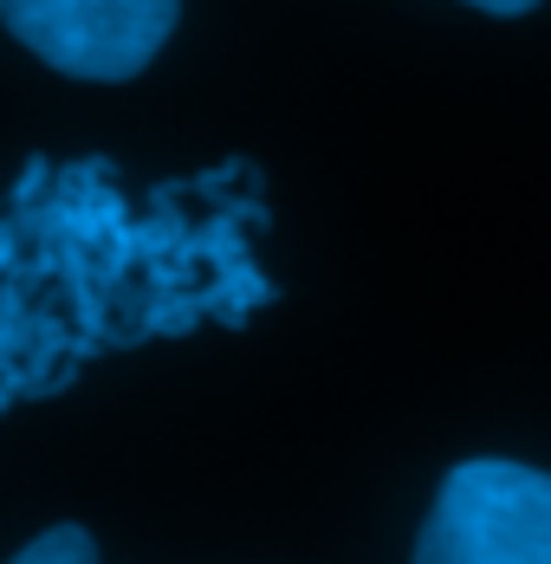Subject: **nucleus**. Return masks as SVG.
<instances>
[{"mask_svg": "<svg viewBox=\"0 0 551 564\" xmlns=\"http://www.w3.org/2000/svg\"><path fill=\"white\" fill-rule=\"evenodd\" d=\"M409 564H551V474L499 454L447 467Z\"/></svg>", "mask_w": 551, "mask_h": 564, "instance_id": "f257e3e1", "label": "nucleus"}, {"mask_svg": "<svg viewBox=\"0 0 551 564\" xmlns=\"http://www.w3.org/2000/svg\"><path fill=\"white\" fill-rule=\"evenodd\" d=\"M182 0H0V26L65 78L123 85L169 46Z\"/></svg>", "mask_w": 551, "mask_h": 564, "instance_id": "f03ea898", "label": "nucleus"}, {"mask_svg": "<svg viewBox=\"0 0 551 564\" xmlns=\"http://www.w3.org/2000/svg\"><path fill=\"white\" fill-rule=\"evenodd\" d=\"M7 564H98V545H91L85 525H53V532H40L20 558H7Z\"/></svg>", "mask_w": 551, "mask_h": 564, "instance_id": "7ed1b4c3", "label": "nucleus"}, {"mask_svg": "<svg viewBox=\"0 0 551 564\" xmlns=\"http://www.w3.org/2000/svg\"><path fill=\"white\" fill-rule=\"evenodd\" d=\"M467 7H480V13H494V20H519V13H532L539 0H467Z\"/></svg>", "mask_w": 551, "mask_h": 564, "instance_id": "20e7f679", "label": "nucleus"}]
</instances>
